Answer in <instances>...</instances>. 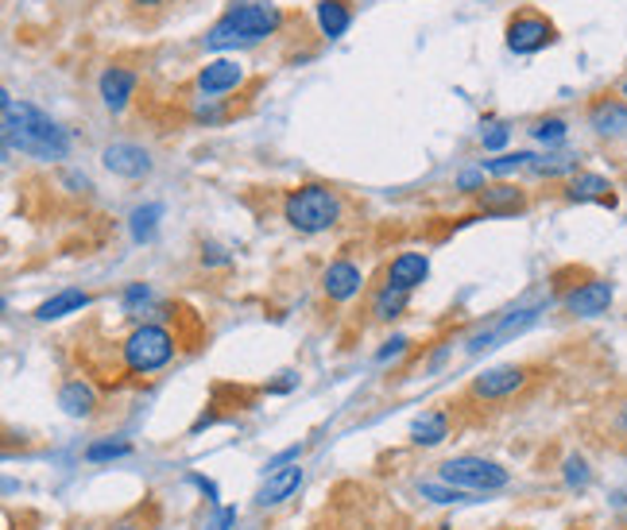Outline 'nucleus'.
I'll return each instance as SVG.
<instances>
[{"instance_id":"33","label":"nucleus","mask_w":627,"mask_h":530,"mask_svg":"<svg viewBox=\"0 0 627 530\" xmlns=\"http://www.w3.org/2000/svg\"><path fill=\"white\" fill-rule=\"evenodd\" d=\"M507 140H512V132H507L504 124H492V128H488L485 140H480V143H485V151H500Z\"/></svg>"},{"instance_id":"7","label":"nucleus","mask_w":627,"mask_h":530,"mask_svg":"<svg viewBox=\"0 0 627 530\" xmlns=\"http://www.w3.org/2000/svg\"><path fill=\"white\" fill-rule=\"evenodd\" d=\"M527 368L523 364H500V368H485L473 380L468 395L473 399H485V403H500V399H515L523 388H527Z\"/></svg>"},{"instance_id":"11","label":"nucleus","mask_w":627,"mask_h":530,"mask_svg":"<svg viewBox=\"0 0 627 530\" xmlns=\"http://www.w3.org/2000/svg\"><path fill=\"white\" fill-rule=\"evenodd\" d=\"M136 86H140V78H136V71H128V66H105L98 78V93L109 113H124L128 101L136 98Z\"/></svg>"},{"instance_id":"15","label":"nucleus","mask_w":627,"mask_h":530,"mask_svg":"<svg viewBox=\"0 0 627 530\" xmlns=\"http://www.w3.org/2000/svg\"><path fill=\"white\" fill-rule=\"evenodd\" d=\"M302 488V465H287V469L267 472V480L256 492V507H279Z\"/></svg>"},{"instance_id":"24","label":"nucleus","mask_w":627,"mask_h":530,"mask_svg":"<svg viewBox=\"0 0 627 530\" xmlns=\"http://www.w3.org/2000/svg\"><path fill=\"white\" fill-rule=\"evenodd\" d=\"M160 217H163V205H140V210L133 213V240L136 244H143V240L155 237V229H160Z\"/></svg>"},{"instance_id":"20","label":"nucleus","mask_w":627,"mask_h":530,"mask_svg":"<svg viewBox=\"0 0 627 530\" xmlns=\"http://www.w3.org/2000/svg\"><path fill=\"white\" fill-rule=\"evenodd\" d=\"M89 302H93V299H89L86 291H78V287H66V291H59L54 299H47L43 306L36 310V318L39 321H59V318H66V314H81Z\"/></svg>"},{"instance_id":"30","label":"nucleus","mask_w":627,"mask_h":530,"mask_svg":"<svg viewBox=\"0 0 627 530\" xmlns=\"http://www.w3.org/2000/svg\"><path fill=\"white\" fill-rule=\"evenodd\" d=\"M148 302H151V287L148 283H128V287H124V310H128V314H136V310L148 306Z\"/></svg>"},{"instance_id":"5","label":"nucleus","mask_w":627,"mask_h":530,"mask_svg":"<svg viewBox=\"0 0 627 530\" xmlns=\"http://www.w3.org/2000/svg\"><path fill=\"white\" fill-rule=\"evenodd\" d=\"M438 477H442V484H453L461 488V492H500V488H507V469L504 465H496V460L488 457H450L438 469Z\"/></svg>"},{"instance_id":"6","label":"nucleus","mask_w":627,"mask_h":530,"mask_svg":"<svg viewBox=\"0 0 627 530\" xmlns=\"http://www.w3.org/2000/svg\"><path fill=\"white\" fill-rule=\"evenodd\" d=\"M504 39H507V51H515V54H539L542 47H550L557 39V27H554V20H547L542 12L523 9V12H515V16L507 20Z\"/></svg>"},{"instance_id":"38","label":"nucleus","mask_w":627,"mask_h":530,"mask_svg":"<svg viewBox=\"0 0 627 530\" xmlns=\"http://www.w3.org/2000/svg\"><path fill=\"white\" fill-rule=\"evenodd\" d=\"M133 4H143V9H155V4H163V0H133Z\"/></svg>"},{"instance_id":"1","label":"nucleus","mask_w":627,"mask_h":530,"mask_svg":"<svg viewBox=\"0 0 627 530\" xmlns=\"http://www.w3.org/2000/svg\"><path fill=\"white\" fill-rule=\"evenodd\" d=\"M4 143L39 163H59L71 155V132L51 113L32 101H16L12 93H4Z\"/></svg>"},{"instance_id":"12","label":"nucleus","mask_w":627,"mask_h":530,"mask_svg":"<svg viewBox=\"0 0 627 530\" xmlns=\"http://www.w3.org/2000/svg\"><path fill=\"white\" fill-rule=\"evenodd\" d=\"M361 287H364V272L353 264V260H334V264L322 272V291H326V299H334V302L356 299Z\"/></svg>"},{"instance_id":"31","label":"nucleus","mask_w":627,"mask_h":530,"mask_svg":"<svg viewBox=\"0 0 627 530\" xmlns=\"http://www.w3.org/2000/svg\"><path fill=\"white\" fill-rule=\"evenodd\" d=\"M566 484L569 488H585L589 484V465L581 457H566Z\"/></svg>"},{"instance_id":"27","label":"nucleus","mask_w":627,"mask_h":530,"mask_svg":"<svg viewBox=\"0 0 627 530\" xmlns=\"http://www.w3.org/2000/svg\"><path fill=\"white\" fill-rule=\"evenodd\" d=\"M530 151H512V155H500V160H488L485 163V171L488 175H496V178H504V175H515V171H523V167H530Z\"/></svg>"},{"instance_id":"14","label":"nucleus","mask_w":627,"mask_h":530,"mask_svg":"<svg viewBox=\"0 0 627 530\" xmlns=\"http://www.w3.org/2000/svg\"><path fill=\"white\" fill-rule=\"evenodd\" d=\"M426 275H430V260H426L423 252H399L388 264V287L411 294L415 287L426 283Z\"/></svg>"},{"instance_id":"19","label":"nucleus","mask_w":627,"mask_h":530,"mask_svg":"<svg viewBox=\"0 0 627 530\" xmlns=\"http://www.w3.org/2000/svg\"><path fill=\"white\" fill-rule=\"evenodd\" d=\"M59 407L71 418H93V411H98V391L89 388L86 380H66L59 391Z\"/></svg>"},{"instance_id":"35","label":"nucleus","mask_w":627,"mask_h":530,"mask_svg":"<svg viewBox=\"0 0 627 530\" xmlns=\"http://www.w3.org/2000/svg\"><path fill=\"white\" fill-rule=\"evenodd\" d=\"M233 522H237V507H222V515H217V522H213V530H229Z\"/></svg>"},{"instance_id":"10","label":"nucleus","mask_w":627,"mask_h":530,"mask_svg":"<svg viewBox=\"0 0 627 530\" xmlns=\"http://www.w3.org/2000/svg\"><path fill=\"white\" fill-rule=\"evenodd\" d=\"M612 294L616 291H612L609 279H589V283L574 287V291L566 294V310L574 318H601V314H609Z\"/></svg>"},{"instance_id":"16","label":"nucleus","mask_w":627,"mask_h":530,"mask_svg":"<svg viewBox=\"0 0 627 530\" xmlns=\"http://www.w3.org/2000/svg\"><path fill=\"white\" fill-rule=\"evenodd\" d=\"M450 426H453V418H450V411L446 407H430V411H423V415L411 422V442L415 445H442L446 438H450Z\"/></svg>"},{"instance_id":"32","label":"nucleus","mask_w":627,"mask_h":530,"mask_svg":"<svg viewBox=\"0 0 627 530\" xmlns=\"http://www.w3.org/2000/svg\"><path fill=\"white\" fill-rule=\"evenodd\" d=\"M457 190H465V194H480V190H485V167H480V171H461Z\"/></svg>"},{"instance_id":"9","label":"nucleus","mask_w":627,"mask_h":530,"mask_svg":"<svg viewBox=\"0 0 627 530\" xmlns=\"http://www.w3.org/2000/svg\"><path fill=\"white\" fill-rule=\"evenodd\" d=\"M198 89L202 98H222V93H233V89L244 86V66L237 59H213L198 71Z\"/></svg>"},{"instance_id":"23","label":"nucleus","mask_w":627,"mask_h":530,"mask_svg":"<svg viewBox=\"0 0 627 530\" xmlns=\"http://www.w3.org/2000/svg\"><path fill=\"white\" fill-rule=\"evenodd\" d=\"M406 299H411L406 291H396V287L384 283L380 291H376V299H372V318H376V321H396L399 314L406 310Z\"/></svg>"},{"instance_id":"36","label":"nucleus","mask_w":627,"mask_h":530,"mask_svg":"<svg viewBox=\"0 0 627 530\" xmlns=\"http://www.w3.org/2000/svg\"><path fill=\"white\" fill-rule=\"evenodd\" d=\"M190 480H195V484H198V488H202V492H205V495H210L213 504H217V488H213V484H210V480H205V477H190Z\"/></svg>"},{"instance_id":"17","label":"nucleus","mask_w":627,"mask_h":530,"mask_svg":"<svg viewBox=\"0 0 627 530\" xmlns=\"http://www.w3.org/2000/svg\"><path fill=\"white\" fill-rule=\"evenodd\" d=\"M566 198L569 202H601V205H616V194H612V182L604 175H574L566 186Z\"/></svg>"},{"instance_id":"29","label":"nucleus","mask_w":627,"mask_h":530,"mask_svg":"<svg viewBox=\"0 0 627 530\" xmlns=\"http://www.w3.org/2000/svg\"><path fill=\"white\" fill-rule=\"evenodd\" d=\"M133 453V445L128 442H93L86 450V460H93V465H101V460H116V457H128Z\"/></svg>"},{"instance_id":"28","label":"nucleus","mask_w":627,"mask_h":530,"mask_svg":"<svg viewBox=\"0 0 627 530\" xmlns=\"http://www.w3.org/2000/svg\"><path fill=\"white\" fill-rule=\"evenodd\" d=\"M418 495H426V500H434V504H468V492H461V488L453 484H418Z\"/></svg>"},{"instance_id":"21","label":"nucleus","mask_w":627,"mask_h":530,"mask_svg":"<svg viewBox=\"0 0 627 530\" xmlns=\"http://www.w3.org/2000/svg\"><path fill=\"white\" fill-rule=\"evenodd\" d=\"M523 205H527V198H523L519 186H485L480 190V210L492 213V217H507Z\"/></svg>"},{"instance_id":"26","label":"nucleus","mask_w":627,"mask_h":530,"mask_svg":"<svg viewBox=\"0 0 627 530\" xmlns=\"http://www.w3.org/2000/svg\"><path fill=\"white\" fill-rule=\"evenodd\" d=\"M530 171L542 178H557V175H574L577 160L574 155H547V160H530Z\"/></svg>"},{"instance_id":"39","label":"nucleus","mask_w":627,"mask_h":530,"mask_svg":"<svg viewBox=\"0 0 627 530\" xmlns=\"http://www.w3.org/2000/svg\"><path fill=\"white\" fill-rule=\"evenodd\" d=\"M624 98H627V81H624Z\"/></svg>"},{"instance_id":"2","label":"nucleus","mask_w":627,"mask_h":530,"mask_svg":"<svg viewBox=\"0 0 627 530\" xmlns=\"http://www.w3.org/2000/svg\"><path fill=\"white\" fill-rule=\"evenodd\" d=\"M284 27V9L272 0H233L217 16V24L202 36L205 51H233V47H252L272 39Z\"/></svg>"},{"instance_id":"18","label":"nucleus","mask_w":627,"mask_h":530,"mask_svg":"<svg viewBox=\"0 0 627 530\" xmlns=\"http://www.w3.org/2000/svg\"><path fill=\"white\" fill-rule=\"evenodd\" d=\"M314 20H318L326 39H341L349 31V24H353V0H318Z\"/></svg>"},{"instance_id":"3","label":"nucleus","mask_w":627,"mask_h":530,"mask_svg":"<svg viewBox=\"0 0 627 530\" xmlns=\"http://www.w3.org/2000/svg\"><path fill=\"white\" fill-rule=\"evenodd\" d=\"M284 217L291 229L306 232H329L337 222H341V194L326 182H302L294 190H287L284 198Z\"/></svg>"},{"instance_id":"34","label":"nucleus","mask_w":627,"mask_h":530,"mask_svg":"<svg viewBox=\"0 0 627 530\" xmlns=\"http://www.w3.org/2000/svg\"><path fill=\"white\" fill-rule=\"evenodd\" d=\"M406 345H411V341H406V337H391L388 345H384L380 353H376V361H388V356H399V353H403Z\"/></svg>"},{"instance_id":"13","label":"nucleus","mask_w":627,"mask_h":530,"mask_svg":"<svg viewBox=\"0 0 627 530\" xmlns=\"http://www.w3.org/2000/svg\"><path fill=\"white\" fill-rule=\"evenodd\" d=\"M101 163L121 178L151 175V155L140 148V143H109V148L101 151Z\"/></svg>"},{"instance_id":"25","label":"nucleus","mask_w":627,"mask_h":530,"mask_svg":"<svg viewBox=\"0 0 627 530\" xmlns=\"http://www.w3.org/2000/svg\"><path fill=\"white\" fill-rule=\"evenodd\" d=\"M530 136L539 143H547V148H554V143H566L569 128L562 116H547V121H535V128H530Z\"/></svg>"},{"instance_id":"4","label":"nucleus","mask_w":627,"mask_h":530,"mask_svg":"<svg viewBox=\"0 0 627 530\" xmlns=\"http://www.w3.org/2000/svg\"><path fill=\"white\" fill-rule=\"evenodd\" d=\"M175 333L167 326H155V321H143L140 329L128 333V341L121 345V356H124V371H133V376H151V371L167 368L175 361Z\"/></svg>"},{"instance_id":"8","label":"nucleus","mask_w":627,"mask_h":530,"mask_svg":"<svg viewBox=\"0 0 627 530\" xmlns=\"http://www.w3.org/2000/svg\"><path fill=\"white\" fill-rule=\"evenodd\" d=\"M535 318H539V310H519V314H504V318L496 321V326H488L485 333H477L473 341H468V353H488V349H500L507 345L512 337H519L523 329L535 326Z\"/></svg>"},{"instance_id":"22","label":"nucleus","mask_w":627,"mask_h":530,"mask_svg":"<svg viewBox=\"0 0 627 530\" xmlns=\"http://www.w3.org/2000/svg\"><path fill=\"white\" fill-rule=\"evenodd\" d=\"M589 121L601 136H616V132H624V128H627V105H624V101H616V98H601L597 105L589 109Z\"/></svg>"},{"instance_id":"37","label":"nucleus","mask_w":627,"mask_h":530,"mask_svg":"<svg viewBox=\"0 0 627 530\" xmlns=\"http://www.w3.org/2000/svg\"><path fill=\"white\" fill-rule=\"evenodd\" d=\"M113 530H143V522L140 519H124L121 527H113Z\"/></svg>"}]
</instances>
